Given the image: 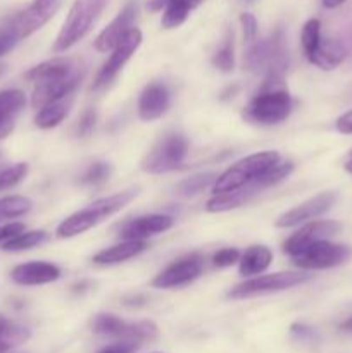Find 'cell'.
Listing matches in <instances>:
<instances>
[{
    "label": "cell",
    "instance_id": "obj_23",
    "mask_svg": "<svg viewBox=\"0 0 352 353\" xmlns=\"http://www.w3.org/2000/svg\"><path fill=\"white\" fill-rule=\"evenodd\" d=\"M344 59L345 48L340 41L331 40V38H326V40L321 38L320 47L316 48V52L307 61L311 64L317 65L320 69H323V71H331V69L338 68L344 62Z\"/></svg>",
    "mask_w": 352,
    "mask_h": 353
},
{
    "label": "cell",
    "instance_id": "obj_43",
    "mask_svg": "<svg viewBox=\"0 0 352 353\" xmlns=\"http://www.w3.org/2000/svg\"><path fill=\"white\" fill-rule=\"evenodd\" d=\"M123 303L126 307H144L145 303H147V296L145 295H131V296H126V299L123 300Z\"/></svg>",
    "mask_w": 352,
    "mask_h": 353
},
{
    "label": "cell",
    "instance_id": "obj_5",
    "mask_svg": "<svg viewBox=\"0 0 352 353\" xmlns=\"http://www.w3.org/2000/svg\"><path fill=\"white\" fill-rule=\"evenodd\" d=\"M292 97L285 88H261L245 105L244 119L252 124L273 126L285 121L292 112Z\"/></svg>",
    "mask_w": 352,
    "mask_h": 353
},
{
    "label": "cell",
    "instance_id": "obj_2",
    "mask_svg": "<svg viewBox=\"0 0 352 353\" xmlns=\"http://www.w3.org/2000/svg\"><path fill=\"white\" fill-rule=\"evenodd\" d=\"M109 0H75L54 43V52L69 50L90 33Z\"/></svg>",
    "mask_w": 352,
    "mask_h": 353
},
{
    "label": "cell",
    "instance_id": "obj_7",
    "mask_svg": "<svg viewBox=\"0 0 352 353\" xmlns=\"http://www.w3.org/2000/svg\"><path fill=\"white\" fill-rule=\"evenodd\" d=\"M311 279L309 274L304 272H276V274H266L252 278L248 281L240 283L235 288L228 292V299L231 300H244L252 299L257 295H268V293L283 292L290 290L293 286H299L302 283H307Z\"/></svg>",
    "mask_w": 352,
    "mask_h": 353
},
{
    "label": "cell",
    "instance_id": "obj_45",
    "mask_svg": "<svg viewBox=\"0 0 352 353\" xmlns=\"http://www.w3.org/2000/svg\"><path fill=\"white\" fill-rule=\"evenodd\" d=\"M321 2H323V6L326 7V9H335V7L342 6L345 0H321Z\"/></svg>",
    "mask_w": 352,
    "mask_h": 353
},
{
    "label": "cell",
    "instance_id": "obj_35",
    "mask_svg": "<svg viewBox=\"0 0 352 353\" xmlns=\"http://www.w3.org/2000/svg\"><path fill=\"white\" fill-rule=\"evenodd\" d=\"M240 261V252L237 248H223L213 257V264L216 268H230Z\"/></svg>",
    "mask_w": 352,
    "mask_h": 353
},
{
    "label": "cell",
    "instance_id": "obj_29",
    "mask_svg": "<svg viewBox=\"0 0 352 353\" xmlns=\"http://www.w3.org/2000/svg\"><path fill=\"white\" fill-rule=\"evenodd\" d=\"M217 179L216 172H202V174L190 176V178L183 179L182 183H178L176 186V193L182 196H195L200 192L207 188V186L214 185Z\"/></svg>",
    "mask_w": 352,
    "mask_h": 353
},
{
    "label": "cell",
    "instance_id": "obj_22",
    "mask_svg": "<svg viewBox=\"0 0 352 353\" xmlns=\"http://www.w3.org/2000/svg\"><path fill=\"white\" fill-rule=\"evenodd\" d=\"M273 262V252L268 247L262 245H254V247L247 248L244 254L240 255L238 261V272L242 276H257L262 274L266 269L271 265Z\"/></svg>",
    "mask_w": 352,
    "mask_h": 353
},
{
    "label": "cell",
    "instance_id": "obj_32",
    "mask_svg": "<svg viewBox=\"0 0 352 353\" xmlns=\"http://www.w3.org/2000/svg\"><path fill=\"white\" fill-rule=\"evenodd\" d=\"M300 41H302V48L306 57L309 59L311 55L316 52V48L321 43V23L317 19H309L302 28V34H300Z\"/></svg>",
    "mask_w": 352,
    "mask_h": 353
},
{
    "label": "cell",
    "instance_id": "obj_20",
    "mask_svg": "<svg viewBox=\"0 0 352 353\" xmlns=\"http://www.w3.org/2000/svg\"><path fill=\"white\" fill-rule=\"evenodd\" d=\"M79 68L75 65L71 59H52V61L41 62V64L31 68L26 72V79L33 83L55 81V79L68 78V76H71Z\"/></svg>",
    "mask_w": 352,
    "mask_h": 353
},
{
    "label": "cell",
    "instance_id": "obj_13",
    "mask_svg": "<svg viewBox=\"0 0 352 353\" xmlns=\"http://www.w3.org/2000/svg\"><path fill=\"white\" fill-rule=\"evenodd\" d=\"M337 202V193L333 192H323L320 195L313 196L307 202L300 203V205L293 207L289 212L282 214V216L276 219V226L278 228H293L299 226V224L307 223V221H313L316 217L323 216L324 212L331 209Z\"/></svg>",
    "mask_w": 352,
    "mask_h": 353
},
{
    "label": "cell",
    "instance_id": "obj_24",
    "mask_svg": "<svg viewBox=\"0 0 352 353\" xmlns=\"http://www.w3.org/2000/svg\"><path fill=\"white\" fill-rule=\"evenodd\" d=\"M31 338V331L26 326L7 319L0 314V353H7Z\"/></svg>",
    "mask_w": 352,
    "mask_h": 353
},
{
    "label": "cell",
    "instance_id": "obj_26",
    "mask_svg": "<svg viewBox=\"0 0 352 353\" xmlns=\"http://www.w3.org/2000/svg\"><path fill=\"white\" fill-rule=\"evenodd\" d=\"M33 207V202L23 195H10L0 199V223L26 216Z\"/></svg>",
    "mask_w": 352,
    "mask_h": 353
},
{
    "label": "cell",
    "instance_id": "obj_47",
    "mask_svg": "<svg viewBox=\"0 0 352 353\" xmlns=\"http://www.w3.org/2000/svg\"><path fill=\"white\" fill-rule=\"evenodd\" d=\"M345 171L351 172V174H352V154L349 155L347 161H345Z\"/></svg>",
    "mask_w": 352,
    "mask_h": 353
},
{
    "label": "cell",
    "instance_id": "obj_16",
    "mask_svg": "<svg viewBox=\"0 0 352 353\" xmlns=\"http://www.w3.org/2000/svg\"><path fill=\"white\" fill-rule=\"evenodd\" d=\"M135 17H137V3H126V6L123 7V10H121V12L117 14L102 31H100L99 37L95 38L97 50H114L116 45L124 38V34H126L131 28H135Z\"/></svg>",
    "mask_w": 352,
    "mask_h": 353
},
{
    "label": "cell",
    "instance_id": "obj_37",
    "mask_svg": "<svg viewBox=\"0 0 352 353\" xmlns=\"http://www.w3.org/2000/svg\"><path fill=\"white\" fill-rule=\"evenodd\" d=\"M95 123H97V112L93 109H86L85 112H83V116L79 117V123H78V134L79 137H90L93 131V128H95Z\"/></svg>",
    "mask_w": 352,
    "mask_h": 353
},
{
    "label": "cell",
    "instance_id": "obj_33",
    "mask_svg": "<svg viewBox=\"0 0 352 353\" xmlns=\"http://www.w3.org/2000/svg\"><path fill=\"white\" fill-rule=\"evenodd\" d=\"M28 171H30V168H28L26 162H17V164L9 165V168L0 169V192L19 185L26 178Z\"/></svg>",
    "mask_w": 352,
    "mask_h": 353
},
{
    "label": "cell",
    "instance_id": "obj_25",
    "mask_svg": "<svg viewBox=\"0 0 352 353\" xmlns=\"http://www.w3.org/2000/svg\"><path fill=\"white\" fill-rule=\"evenodd\" d=\"M204 0H168L164 7V14H162V28L166 30H175V28L182 26L190 16L192 10L202 3Z\"/></svg>",
    "mask_w": 352,
    "mask_h": 353
},
{
    "label": "cell",
    "instance_id": "obj_42",
    "mask_svg": "<svg viewBox=\"0 0 352 353\" xmlns=\"http://www.w3.org/2000/svg\"><path fill=\"white\" fill-rule=\"evenodd\" d=\"M337 130L344 134H352V110L345 112L337 119Z\"/></svg>",
    "mask_w": 352,
    "mask_h": 353
},
{
    "label": "cell",
    "instance_id": "obj_10",
    "mask_svg": "<svg viewBox=\"0 0 352 353\" xmlns=\"http://www.w3.org/2000/svg\"><path fill=\"white\" fill-rule=\"evenodd\" d=\"M141 40H144L141 31L138 30V28H131V30L124 34L123 40L116 45V48H114L110 57L106 61V64L102 65V69H100L99 74H97L95 81H93L92 90H102L106 88V86H109L110 83L114 81V78L119 74L121 69L124 68V64L133 57V54L138 50V47H140Z\"/></svg>",
    "mask_w": 352,
    "mask_h": 353
},
{
    "label": "cell",
    "instance_id": "obj_40",
    "mask_svg": "<svg viewBox=\"0 0 352 353\" xmlns=\"http://www.w3.org/2000/svg\"><path fill=\"white\" fill-rule=\"evenodd\" d=\"M17 41L19 40L14 37L12 31L7 30V28L3 26L2 30H0V57H2V55H6L7 52L12 50V48L16 47Z\"/></svg>",
    "mask_w": 352,
    "mask_h": 353
},
{
    "label": "cell",
    "instance_id": "obj_9",
    "mask_svg": "<svg viewBox=\"0 0 352 353\" xmlns=\"http://www.w3.org/2000/svg\"><path fill=\"white\" fill-rule=\"evenodd\" d=\"M59 7H61V0H33L30 6L19 10L6 24V28L12 31L17 40H23L43 28L55 16Z\"/></svg>",
    "mask_w": 352,
    "mask_h": 353
},
{
    "label": "cell",
    "instance_id": "obj_21",
    "mask_svg": "<svg viewBox=\"0 0 352 353\" xmlns=\"http://www.w3.org/2000/svg\"><path fill=\"white\" fill-rule=\"evenodd\" d=\"M148 245L145 241H121V243L114 245V247L104 248L99 254L93 255V264L99 265H114L126 262L130 259L137 257L141 252H145Z\"/></svg>",
    "mask_w": 352,
    "mask_h": 353
},
{
    "label": "cell",
    "instance_id": "obj_14",
    "mask_svg": "<svg viewBox=\"0 0 352 353\" xmlns=\"http://www.w3.org/2000/svg\"><path fill=\"white\" fill-rule=\"evenodd\" d=\"M83 78V71L72 72L71 76L62 79H55V81H43L37 83L33 90V95H31V105L35 109H43L45 105H50V103L61 102L64 97L71 95L76 90V86L79 85Z\"/></svg>",
    "mask_w": 352,
    "mask_h": 353
},
{
    "label": "cell",
    "instance_id": "obj_17",
    "mask_svg": "<svg viewBox=\"0 0 352 353\" xmlns=\"http://www.w3.org/2000/svg\"><path fill=\"white\" fill-rule=\"evenodd\" d=\"M169 105H171L169 90L162 83H150L145 86L138 100V116L145 123H150L164 116Z\"/></svg>",
    "mask_w": 352,
    "mask_h": 353
},
{
    "label": "cell",
    "instance_id": "obj_11",
    "mask_svg": "<svg viewBox=\"0 0 352 353\" xmlns=\"http://www.w3.org/2000/svg\"><path fill=\"white\" fill-rule=\"evenodd\" d=\"M204 271V259L199 254L186 255V257L178 259L162 272H159L152 281L154 288H182V286L190 285L195 281Z\"/></svg>",
    "mask_w": 352,
    "mask_h": 353
},
{
    "label": "cell",
    "instance_id": "obj_1",
    "mask_svg": "<svg viewBox=\"0 0 352 353\" xmlns=\"http://www.w3.org/2000/svg\"><path fill=\"white\" fill-rule=\"evenodd\" d=\"M137 195V190H126V192H119L116 195H110L107 199H100L97 202L90 203L88 207L78 210V212H75L72 216H69L68 219H64L59 224L57 236L72 238L92 230L93 226L106 221L109 216L124 209Z\"/></svg>",
    "mask_w": 352,
    "mask_h": 353
},
{
    "label": "cell",
    "instance_id": "obj_6",
    "mask_svg": "<svg viewBox=\"0 0 352 353\" xmlns=\"http://www.w3.org/2000/svg\"><path fill=\"white\" fill-rule=\"evenodd\" d=\"M188 155V140L182 133H166L141 159V171L162 174L182 168Z\"/></svg>",
    "mask_w": 352,
    "mask_h": 353
},
{
    "label": "cell",
    "instance_id": "obj_19",
    "mask_svg": "<svg viewBox=\"0 0 352 353\" xmlns=\"http://www.w3.org/2000/svg\"><path fill=\"white\" fill-rule=\"evenodd\" d=\"M26 107V95L21 90L0 92V138L12 133L16 119Z\"/></svg>",
    "mask_w": 352,
    "mask_h": 353
},
{
    "label": "cell",
    "instance_id": "obj_15",
    "mask_svg": "<svg viewBox=\"0 0 352 353\" xmlns=\"http://www.w3.org/2000/svg\"><path fill=\"white\" fill-rule=\"evenodd\" d=\"M173 223L175 221L171 216L148 214V216H141L124 223L119 230V238H123V241H144L145 238L171 230Z\"/></svg>",
    "mask_w": 352,
    "mask_h": 353
},
{
    "label": "cell",
    "instance_id": "obj_34",
    "mask_svg": "<svg viewBox=\"0 0 352 353\" xmlns=\"http://www.w3.org/2000/svg\"><path fill=\"white\" fill-rule=\"evenodd\" d=\"M110 176V164L109 162L97 161L93 164H90L86 168V171L83 172L81 183L85 185H100V183L107 181Z\"/></svg>",
    "mask_w": 352,
    "mask_h": 353
},
{
    "label": "cell",
    "instance_id": "obj_31",
    "mask_svg": "<svg viewBox=\"0 0 352 353\" xmlns=\"http://www.w3.org/2000/svg\"><path fill=\"white\" fill-rule=\"evenodd\" d=\"M213 64L216 65L219 71L223 72H231L235 68V45H233V31H228L226 37H224L223 45L219 47V50L214 54Z\"/></svg>",
    "mask_w": 352,
    "mask_h": 353
},
{
    "label": "cell",
    "instance_id": "obj_27",
    "mask_svg": "<svg viewBox=\"0 0 352 353\" xmlns=\"http://www.w3.org/2000/svg\"><path fill=\"white\" fill-rule=\"evenodd\" d=\"M124 326H126V323L121 321L117 316H114V314H97L92 321L93 333L100 334V336L116 338V340L121 338Z\"/></svg>",
    "mask_w": 352,
    "mask_h": 353
},
{
    "label": "cell",
    "instance_id": "obj_49",
    "mask_svg": "<svg viewBox=\"0 0 352 353\" xmlns=\"http://www.w3.org/2000/svg\"><path fill=\"white\" fill-rule=\"evenodd\" d=\"M248 2H252V0H248Z\"/></svg>",
    "mask_w": 352,
    "mask_h": 353
},
{
    "label": "cell",
    "instance_id": "obj_3",
    "mask_svg": "<svg viewBox=\"0 0 352 353\" xmlns=\"http://www.w3.org/2000/svg\"><path fill=\"white\" fill-rule=\"evenodd\" d=\"M280 162V154L275 150L259 152L252 154L242 161L235 162L231 168H228L223 174L217 176L216 183L213 185L214 193H228L235 190L244 188L245 185L252 183L254 179L264 176L269 169L275 168Z\"/></svg>",
    "mask_w": 352,
    "mask_h": 353
},
{
    "label": "cell",
    "instance_id": "obj_38",
    "mask_svg": "<svg viewBox=\"0 0 352 353\" xmlns=\"http://www.w3.org/2000/svg\"><path fill=\"white\" fill-rule=\"evenodd\" d=\"M24 233L23 223H7L0 226V243H7L9 240L16 238L17 234Z\"/></svg>",
    "mask_w": 352,
    "mask_h": 353
},
{
    "label": "cell",
    "instance_id": "obj_28",
    "mask_svg": "<svg viewBox=\"0 0 352 353\" xmlns=\"http://www.w3.org/2000/svg\"><path fill=\"white\" fill-rule=\"evenodd\" d=\"M48 240V234L41 230L24 231V233L17 234L16 238L9 240L7 243L2 245V250L6 252H23L30 250V248L40 247Z\"/></svg>",
    "mask_w": 352,
    "mask_h": 353
},
{
    "label": "cell",
    "instance_id": "obj_48",
    "mask_svg": "<svg viewBox=\"0 0 352 353\" xmlns=\"http://www.w3.org/2000/svg\"><path fill=\"white\" fill-rule=\"evenodd\" d=\"M3 71H6V65H3V64H0V76L3 74Z\"/></svg>",
    "mask_w": 352,
    "mask_h": 353
},
{
    "label": "cell",
    "instance_id": "obj_39",
    "mask_svg": "<svg viewBox=\"0 0 352 353\" xmlns=\"http://www.w3.org/2000/svg\"><path fill=\"white\" fill-rule=\"evenodd\" d=\"M290 334H292L297 341H313L314 338H316V333H314L313 327L306 326V324H299V323L292 324V327H290Z\"/></svg>",
    "mask_w": 352,
    "mask_h": 353
},
{
    "label": "cell",
    "instance_id": "obj_41",
    "mask_svg": "<svg viewBox=\"0 0 352 353\" xmlns=\"http://www.w3.org/2000/svg\"><path fill=\"white\" fill-rule=\"evenodd\" d=\"M137 348H138V345L131 343V341H117V343L104 348V350L99 353H133Z\"/></svg>",
    "mask_w": 352,
    "mask_h": 353
},
{
    "label": "cell",
    "instance_id": "obj_4",
    "mask_svg": "<svg viewBox=\"0 0 352 353\" xmlns=\"http://www.w3.org/2000/svg\"><path fill=\"white\" fill-rule=\"evenodd\" d=\"M292 171H293L292 162L280 161L278 164H276L273 169H269L264 176L254 179L252 183L245 185L244 188L235 190V192L217 193V195H214L213 199L207 202L206 205L207 212H226V210L237 209V207L244 205L245 202H248L254 195L261 193L262 190L271 188V186L278 185L280 181L289 178V176L292 174Z\"/></svg>",
    "mask_w": 352,
    "mask_h": 353
},
{
    "label": "cell",
    "instance_id": "obj_18",
    "mask_svg": "<svg viewBox=\"0 0 352 353\" xmlns=\"http://www.w3.org/2000/svg\"><path fill=\"white\" fill-rule=\"evenodd\" d=\"M10 278L21 286L47 285L61 278V269L50 262H26L16 265L10 272Z\"/></svg>",
    "mask_w": 352,
    "mask_h": 353
},
{
    "label": "cell",
    "instance_id": "obj_44",
    "mask_svg": "<svg viewBox=\"0 0 352 353\" xmlns=\"http://www.w3.org/2000/svg\"><path fill=\"white\" fill-rule=\"evenodd\" d=\"M166 3H168V0H150L148 2V10H152V12H157V10H161L162 7H166Z\"/></svg>",
    "mask_w": 352,
    "mask_h": 353
},
{
    "label": "cell",
    "instance_id": "obj_8",
    "mask_svg": "<svg viewBox=\"0 0 352 353\" xmlns=\"http://www.w3.org/2000/svg\"><path fill=\"white\" fill-rule=\"evenodd\" d=\"M352 255V250L347 245L330 243V241H316L309 247L302 248L299 254L292 259L293 265L300 269H309V271H317V269H330L344 264Z\"/></svg>",
    "mask_w": 352,
    "mask_h": 353
},
{
    "label": "cell",
    "instance_id": "obj_36",
    "mask_svg": "<svg viewBox=\"0 0 352 353\" xmlns=\"http://www.w3.org/2000/svg\"><path fill=\"white\" fill-rule=\"evenodd\" d=\"M240 23H242V30H244L245 40L255 41V38H257V31H259L257 19H255L251 12H244L240 16Z\"/></svg>",
    "mask_w": 352,
    "mask_h": 353
},
{
    "label": "cell",
    "instance_id": "obj_12",
    "mask_svg": "<svg viewBox=\"0 0 352 353\" xmlns=\"http://www.w3.org/2000/svg\"><path fill=\"white\" fill-rule=\"evenodd\" d=\"M342 224L337 221H311L306 226L300 228L299 231L292 234L289 240L283 243V252H285L289 257H293L295 254H299L302 248L309 247V245L316 243V241H323L326 238L335 236L337 233H340Z\"/></svg>",
    "mask_w": 352,
    "mask_h": 353
},
{
    "label": "cell",
    "instance_id": "obj_30",
    "mask_svg": "<svg viewBox=\"0 0 352 353\" xmlns=\"http://www.w3.org/2000/svg\"><path fill=\"white\" fill-rule=\"evenodd\" d=\"M66 116H68V107L62 102H55L38 110V114L35 116V124L41 130H50V128L59 126Z\"/></svg>",
    "mask_w": 352,
    "mask_h": 353
},
{
    "label": "cell",
    "instance_id": "obj_46",
    "mask_svg": "<svg viewBox=\"0 0 352 353\" xmlns=\"http://www.w3.org/2000/svg\"><path fill=\"white\" fill-rule=\"evenodd\" d=\"M340 330L344 331V333L352 334V317H351V319L345 321V323H342V324H340Z\"/></svg>",
    "mask_w": 352,
    "mask_h": 353
}]
</instances>
